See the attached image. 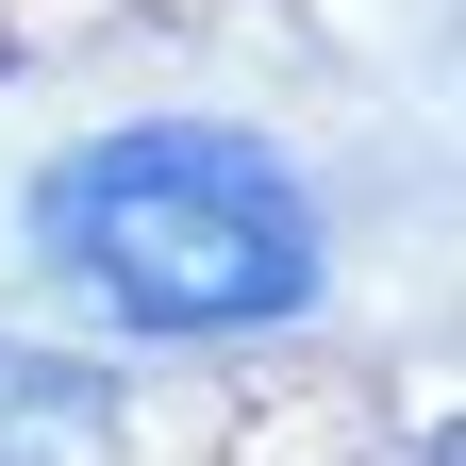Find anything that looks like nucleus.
<instances>
[{"mask_svg": "<svg viewBox=\"0 0 466 466\" xmlns=\"http://www.w3.org/2000/svg\"><path fill=\"white\" fill-rule=\"evenodd\" d=\"M116 433V383L50 333H0V466H100Z\"/></svg>", "mask_w": 466, "mask_h": 466, "instance_id": "2", "label": "nucleus"}, {"mask_svg": "<svg viewBox=\"0 0 466 466\" xmlns=\"http://www.w3.org/2000/svg\"><path fill=\"white\" fill-rule=\"evenodd\" d=\"M34 250L84 283L116 333L150 350H217V333H283L333 300V217L267 134L233 116H134L84 134L34 184Z\"/></svg>", "mask_w": 466, "mask_h": 466, "instance_id": "1", "label": "nucleus"}]
</instances>
